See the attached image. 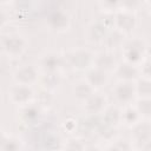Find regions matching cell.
<instances>
[{
  "label": "cell",
  "mask_w": 151,
  "mask_h": 151,
  "mask_svg": "<svg viewBox=\"0 0 151 151\" xmlns=\"http://www.w3.org/2000/svg\"><path fill=\"white\" fill-rule=\"evenodd\" d=\"M13 79L17 84L32 86L39 79L38 70L32 65H22L21 67L17 68L13 73Z\"/></svg>",
  "instance_id": "obj_8"
},
{
  "label": "cell",
  "mask_w": 151,
  "mask_h": 151,
  "mask_svg": "<svg viewBox=\"0 0 151 151\" xmlns=\"http://www.w3.org/2000/svg\"><path fill=\"white\" fill-rule=\"evenodd\" d=\"M85 80L96 90V88H100V87L105 86V84L109 80V76L106 72L93 66L90 70H87Z\"/></svg>",
  "instance_id": "obj_15"
},
{
  "label": "cell",
  "mask_w": 151,
  "mask_h": 151,
  "mask_svg": "<svg viewBox=\"0 0 151 151\" xmlns=\"http://www.w3.org/2000/svg\"><path fill=\"white\" fill-rule=\"evenodd\" d=\"M136 151H143V150H142V149H140V150H136Z\"/></svg>",
  "instance_id": "obj_33"
},
{
  "label": "cell",
  "mask_w": 151,
  "mask_h": 151,
  "mask_svg": "<svg viewBox=\"0 0 151 151\" xmlns=\"http://www.w3.org/2000/svg\"><path fill=\"white\" fill-rule=\"evenodd\" d=\"M132 139L134 143L143 145L147 140L151 139V123L140 120L136 125L132 126Z\"/></svg>",
  "instance_id": "obj_14"
},
{
  "label": "cell",
  "mask_w": 151,
  "mask_h": 151,
  "mask_svg": "<svg viewBox=\"0 0 151 151\" xmlns=\"http://www.w3.org/2000/svg\"><path fill=\"white\" fill-rule=\"evenodd\" d=\"M46 22L51 31L61 33V32H65L68 29L71 19H70L68 14L66 12H64L63 9H54L48 14Z\"/></svg>",
  "instance_id": "obj_6"
},
{
  "label": "cell",
  "mask_w": 151,
  "mask_h": 151,
  "mask_svg": "<svg viewBox=\"0 0 151 151\" xmlns=\"http://www.w3.org/2000/svg\"><path fill=\"white\" fill-rule=\"evenodd\" d=\"M114 73L117 76V78L119 79V81H133V83H136L139 79L140 70L136 65L123 61V63L117 65Z\"/></svg>",
  "instance_id": "obj_9"
},
{
  "label": "cell",
  "mask_w": 151,
  "mask_h": 151,
  "mask_svg": "<svg viewBox=\"0 0 151 151\" xmlns=\"http://www.w3.org/2000/svg\"><path fill=\"white\" fill-rule=\"evenodd\" d=\"M66 60L72 68L83 71L90 70L94 63V55L86 48H77L66 54Z\"/></svg>",
  "instance_id": "obj_3"
},
{
  "label": "cell",
  "mask_w": 151,
  "mask_h": 151,
  "mask_svg": "<svg viewBox=\"0 0 151 151\" xmlns=\"http://www.w3.org/2000/svg\"><path fill=\"white\" fill-rule=\"evenodd\" d=\"M33 96H34L33 88L31 86H27V85L15 84L9 90L11 101L17 104V105H20V106H26V105L31 104Z\"/></svg>",
  "instance_id": "obj_7"
},
{
  "label": "cell",
  "mask_w": 151,
  "mask_h": 151,
  "mask_svg": "<svg viewBox=\"0 0 151 151\" xmlns=\"http://www.w3.org/2000/svg\"><path fill=\"white\" fill-rule=\"evenodd\" d=\"M107 33H109L107 26L104 22L96 21L88 25L87 31H86V37L88 41L93 44H98V42H104Z\"/></svg>",
  "instance_id": "obj_13"
},
{
  "label": "cell",
  "mask_w": 151,
  "mask_h": 151,
  "mask_svg": "<svg viewBox=\"0 0 151 151\" xmlns=\"http://www.w3.org/2000/svg\"><path fill=\"white\" fill-rule=\"evenodd\" d=\"M103 123L109 126L116 127L117 125H119V123H122V111L114 105L107 106L103 112Z\"/></svg>",
  "instance_id": "obj_19"
},
{
  "label": "cell",
  "mask_w": 151,
  "mask_h": 151,
  "mask_svg": "<svg viewBox=\"0 0 151 151\" xmlns=\"http://www.w3.org/2000/svg\"><path fill=\"white\" fill-rule=\"evenodd\" d=\"M140 120H142V117L138 113L136 106L129 105L122 111V123H124V124H126V125L132 127L133 125H136Z\"/></svg>",
  "instance_id": "obj_21"
},
{
  "label": "cell",
  "mask_w": 151,
  "mask_h": 151,
  "mask_svg": "<svg viewBox=\"0 0 151 151\" xmlns=\"http://www.w3.org/2000/svg\"><path fill=\"white\" fill-rule=\"evenodd\" d=\"M118 63L114 58V54L112 51H103L100 53H98L97 55H94V63H93V66L106 72V73H110V72H114L116 67H117Z\"/></svg>",
  "instance_id": "obj_10"
},
{
  "label": "cell",
  "mask_w": 151,
  "mask_h": 151,
  "mask_svg": "<svg viewBox=\"0 0 151 151\" xmlns=\"http://www.w3.org/2000/svg\"><path fill=\"white\" fill-rule=\"evenodd\" d=\"M26 46H27L26 40L19 34L8 33L1 37L2 52L9 58H18L22 55L26 51Z\"/></svg>",
  "instance_id": "obj_2"
},
{
  "label": "cell",
  "mask_w": 151,
  "mask_h": 151,
  "mask_svg": "<svg viewBox=\"0 0 151 151\" xmlns=\"http://www.w3.org/2000/svg\"><path fill=\"white\" fill-rule=\"evenodd\" d=\"M137 25V19L136 15L131 12V11H126V9H120L119 12H117L114 14V19H113V28L118 29L119 32H122L123 34H129L131 33L134 27Z\"/></svg>",
  "instance_id": "obj_5"
},
{
  "label": "cell",
  "mask_w": 151,
  "mask_h": 151,
  "mask_svg": "<svg viewBox=\"0 0 151 151\" xmlns=\"http://www.w3.org/2000/svg\"><path fill=\"white\" fill-rule=\"evenodd\" d=\"M149 6H150V13H151V2L149 4Z\"/></svg>",
  "instance_id": "obj_31"
},
{
  "label": "cell",
  "mask_w": 151,
  "mask_h": 151,
  "mask_svg": "<svg viewBox=\"0 0 151 151\" xmlns=\"http://www.w3.org/2000/svg\"><path fill=\"white\" fill-rule=\"evenodd\" d=\"M20 149H21V145H20V142L17 138H14L12 136H8L5 132L2 133L1 151H20Z\"/></svg>",
  "instance_id": "obj_23"
},
{
  "label": "cell",
  "mask_w": 151,
  "mask_h": 151,
  "mask_svg": "<svg viewBox=\"0 0 151 151\" xmlns=\"http://www.w3.org/2000/svg\"><path fill=\"white\" fill-rule=\"evenodd\" d=\"M134 106L142 118L151 119V98H139Z\"/></svg>",
  "instance_id": "obj_24"
},
{
  "label": "cell",
  "mask_w": 151,
  "mask_h": 151,
  "mask_svg": "<svg viewBox=\"0 0 151 151\" xmlns=\"http://www.w3.org/2000/svg\"><path fill=\"white\" fill-rule=\"evenodd\" d=\"M122 54L124 61L136 66L142 65V63L145 60L146 44L139 37H134L129 40H125V42L122 46Z\"/></svg>",
  "instance_id": "obj_1"
},
{
  "label": "cell",
  "mask_w": 151,
  "mask_h": 151,
  "mask_svg": "<svg viewBox=\"0 0 151 151\" xmlns=\"http://www.w3.org/2000/svg\"><path fill=\"white\" fill-rule=\"evenodd\" d=\"M140 76L143 78H146L151 80V58L145 59L140 65Z\"/></svg>",
  "instance_id": "obj_28"
},
{
  "label": "cell",
  "mask_w": 151,
  "mask_h": 151,
  "mask_svg": "<svg viewBox=\"0 0 151 151\" xmlns=\"http://www.w3.org/2000/svg\"><path fill=\"white\" fill-rule=\"evenodd\" d=\"M99 6L101 7V9L109 14L111 13H117L120 11V6L122 4L118 2V1H103V2H99Z\"/></svg>",
  "instance_id": "obj_27"
},
{
  "label": "cell",
  "mask_w": 151,
  "mask_h": 151,
  "mask_svg": "<svg viewBox=\"0 0 151 151\" xmlns=\"http://www.w3.org/2000/svg\"><path fill=\"white\" fill-rule=\"evenodd\" d=\"M21 120L27 124V125H33L37 124L41 117V110L38 105L34 104H28L26 106H22V110L20 112Z\"/></svg>",
  "instance_id": "obj_16"
},
{
  "label": "cell",
  "mask_w": 151,
  "mask_h": 151,
  "mask_svg": "<svg viewBox=\"0 0 151 151\" xmlns=\"http://www.w3.org/2000/svg\"><path fill=\"white\" fill-rule=\"evenodd\" d=\"M142 150L143 151H151V139L142 145Z\"/></svg>",
  "instance_id": "obj_29"
},
{
  "label": "cell",
  "mask_w": 151,
  "mask_h": 151,
  "mask_svg": "<svg viewBox=\"0 0 151 151\" xmlns=\"http://www.w3.org/2000/svg\"><path fill=\"white\" fill-rule=\"evenodd\" d=\"M40 81H41V85H42V87L46 92H52V91H55L59 87V85L61 83V78L59 76V72H57V73H44Z\"/></svg>",
  "instance_id": "obj_20"
},
{
  "label": "cell",
  "mask_w": 151,
  "mask_h": 151,
  "mask_svg": "<svg viewBox=\"0 0 151 151\" xmlns=\"http://www.w3.org/2000/svg\"><path fill=\"white\" fill-rule=\"evenodd\" d=\"M86 146L79 138H71L65 143L64 151H85Z\"/></svg>",
  "instance_id": "obj_25"
},
{
  "label": "cell",
  "mask_w": 151,
  "mask_h": 151,
  "mask_svg": "<svg viewBox=\"0 0 151 151\" xmlns=\"http://www.w3.org/2000/svg\"><path fill=\"white\" fill-rule=\"evenodd\" d=\"M94 93V88L84 79L74 84L73 86V94L77 100L85 103L92 94Z\"/></svg>",
  "instance_id": "obj_18"
},
{
  "label": "cell",
  "mask_w": 151,
  "mask_h": 151,
  "mask_svg": "<svg viewBox=\"0 0 151 151\" xmlns=\"http://www.w3.org/2000/svg\"><path fill=\"white\" fill-rule=\"evenodd\" d=\"M53 151H64V150H53Z\"/></svg>",
  "instance_id": "obj_32"
},
{
  "label": "cell",
  "mask_w": 151,
  "mask_h": 151,
  "mask_svg": "<svg viewBox=\"0 0 151 151\" xmlns=\"http://www.w3.org/2000/svg\"><path fill=\"white\" fill-rule=\"evenodd\" d=\"M112 92H113L114 99L118 103L129 105L137 97L136 83H133V81H119L118 84H116Z\"/></svg>",
  "instance_id": "obj_4"
},
{
  "label": "cell",
  "mask_w": 151,
  "mask_h": 151,
  "mask_svg": "<svg viewBox=\"0 0 151 151\" xmlns=\"http://www.w3.org/2000/svg\"><path fill=\"white\" fill-rule=\"evenodd\" d=\"M105 151H132L131 149V144L125 140V139H122V140H114L112 144H110Z\"/></svg>",
  "instance_id": "obj_26"
},
{
  "label": "cell",
  "mask_w": 151,
  "mask_h": 151,
  "mask_svg": "<svg viewBox=\"0 0 151 151\" xmlns=\"http://www.w3.org/2000/svg\"><path fill=\"white\" fill-rule=\"evenodd\" d=\"M107 106V99L101 93H93L84 103V109L90 116H97L103 113Z\"/></svg>",
  "instance_id": "obj_11"
},
{
  "label": "cell",
  "mask_w": 151,
  "mask_h": 151,
  "mask_svg": "<svg viewBox=\"0 0 151 151\" xmlns=\"http://www.w3.org/2000/svg\"><path fill=\"white\" fill-rule=\"evenodd\" d=\"M136 92L139 98H151V80L146 78H139L136 81Z\"/></svg>",
  "instance_id": "obj_22"
},
{
  "label": "cell",
  "mask_w": 151,
  "mask_h": 151,
  "mask_svg": "<svg viewBox=\"0 0 151 151\" xmlns=\"http://www.w3.org/2000/svg\"><path fill=\"white\" fill-rule=\"evenodd\" d=\"M85 151H103V150L97 145H90V146H87L85 149Z\"/></svg>",
  "instance_id": "obj_30"
},
{
  "label": "cell",
  "mask_w": 151,
  "mask_h": 151,
  "mask_svg": "<svg viewBox=\"0 0 151 151\" xmlns=\"http://www.w3.org/2000/svg\"><path fill=\"white\" fill-rule=\"evenodd\" d=\"M124 42H125V34H123L118 29L113 28V29L109 31L103 44L106 46L107 51H113L118 47H122Z\"/></svg>",
  "instance_id": "obj_17"
},
{
  "label": "cell",
  "mask_w": 151,
  "mask_h": 151,
  "mask_svg": "<svg viewBox=\"0 0 151 151\" xmlns=\"http://www.w3.org/2000/svg\"><path fill=\"white\" fill-rule=\"evenodd\" d=\"M63 65V58L55 52H47L40 58V67L44 73H57Z\"/></svg>",
  "instance_id": "obj_12"
}]
</instances>
